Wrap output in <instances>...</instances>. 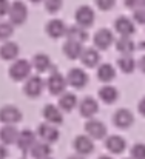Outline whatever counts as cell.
<instances>
[{"label": "cell", "mask_w": 145, "mask_h": 159, "mask_svg": "<svg viewBox=\"0 0 145 159\" xmlns=\"http://www.w3.org/2000/svg\"><path fill=\"white\" fill-rule=\"evenodd\" d=\"M51 73H49L48 79H47V88H48L49 94L51 96H60V94H63L65 93V90H66V82H65V76L52 65L51 66V70H49Z\"/></svg>", "instance_id": "obj_1"}, {"label": "cell", "mask_w": 145, "mask_h": 159, "mask_svg": "<svg viewBox=\"0 0 145 159\" xmlns=\"http://www.w3.org/2000/svg\"><path fill=\"white\" fill-rule=\"evenodd\" d=\"M31 71H33V66H31L29 60H26V59H17L9 66L8 74H9V77L14 82H22V80H26L31 76Z\"/></svg>", "instance_id": "obj_2"}, {"label": "cell", "mask_w": 145, "mask_h": 159, "mask_svg": "<svg viewBox=\"0 0 145 159\" xmlns=\"http://www.w3.org/2000/svg\"><path fill=\"white\" fill-rule=\"evenodd\" d=\"M8 17H9V23L12 26H20L26 22L28 19V8L22 0H16L12 3H9V9H8Z\"/></svg>", "instance_id": "obj_3"}, {"label": "cell", "mask_w": 145, "mask_h": 159, "mask_svg": "<svg viewBox=\"0 0 145 159\" xmlns=\"http://www.w3.org/2000/svg\"><path fill=\"white\" fill-rule=\"evenodd\" d=\"M114 43V34L108 28H100L93 34V48L97 51H105Z\"/></svg>", "instance_id": "obj_4"}, {"label": "cell", "mask_w": 145, "mask_h": 159, "mask_svg": "<svg viewBox=\"0 0 145 159\" xmlns=\"http://www.w3.org/2000/svg\"><path fill=\"white\" fill-rule=\"evenodd\" d=\"M74 19H76V25L80 26V28H90L94 20H96V14H94V9L88 5H80L76 12H74Z\"/></svg>", "instance_id": "obj_5"}, {"label": "cell", "mask_w": 145, "mask_h": 159, "mask_svg": "<svg viewBox=\"0 0 145 159\" xmlns=\"http://www.w3.org/2000/svg\"><path fill=\"white\" fill-rule=\"evenodd\" d=\"M45 88V80L39 74H31L23 84V93L28 98H39Z\"/></svg>", "instance_id": "obj_6"}, {"label": "cell", "mask_w": 145, "mask_h": 159, "mask_svg": "<svg viewBox=\"0 0 145 159\" xmlns=\"http://www.w3.org/2000/svg\"><path fill=\"white\" fill-rule=\"evenodd\" d=\"M65 82H66V85H70L73 88H79V90L85 88L88 84V73L82 68H71L66 73Z\"/></svg>", "instance_id": "obj_7"}, {"label": "cell", "mask_w": 145, "mask_h": 159, "mask_svg": "<svg viewBox=\"0 0 145 159\" xmlns=\"http://www.w3.org/2000/svg\"><path fill=\"white\" fill-rule=\"evenodd\" d=\"M36 136L42 141V142H45V144H54V142H57L59 141V138H60V131L57 130V127H54V125H49L47 122H43V124H40L39 127H37V131H36Z\"/></svg>", "instance_id": "obj_8"}, {"label": "cell", "mask_w": 145, "mask_h": 159, "mask_svg": "<svg viewBox=\"0 0 145 159\" xmlns=\"http://www.w3.org/2000/svg\"><path fill=\"white\" fill-rule=\"evenodd\" d=\"M22 117L23 116H22L20 108H17L16 105L8 104V105L0 107V122L3 125H14V124L20 122Z\"/></svg>", "instance_id": "obj_9"}, {"label": "cell", "mask_w": 145, "mask_h": 159, "mask_svg": "<svg viewBox=\"0 0 145 159\" xmlns=\"http://www.w3.org/2000/svg\"><path fill=\"white\" fill-rule=\"evenodd\" d=\"M84 127H85L87 136H88L91 141H93V139H103V138L106 136V133H108L105 124H103L102 120H97V119H88Z\"/></svg>", "instance_id": "obj_10"}, {"label": "cell", "mask_w": 145, "mask_h": 159, "mask_svg": "<svg viewBox=\"0 0 145 159\" xmlns=\"http://www.w3.org/2000/svg\"><path fill=\"white\" fill-rule=\"evenodd\" d=\"M133 122H134V116L128 108H119L113 114V124L117 128H122V130L130 128L133 125Z\"/></svg>", "instance_id": "obj_11"}, {"label": "cell", "mask_w": 145, "mask_h": 159, "mask_svg": "<svg viewBox=\"0 0 145 159\" xmlns=\"http://www.w3.org/2000/svg\"><path fill=\"white\" fill-rule=\"evenodd\" d=\"M73 147L76 150V155H79V156H87V155H91L94 152V142L87 134L76 136V139L73 142Z\"/></svg>", "instance_id": "obj_12"}, {"label": "cell", "mask_w": 145, "mask_h": 159, "mask_svg": "<svg viewBox=\"0 0 145 159\" xmlns=\"http://www.w3.org/2000/svg\"><path fill=\"white\" fill-rule=\"evenodd\" d=\"M114 30H116V33L120 37H131L134 34V31H136L133 20L125 17V16H120V17H117L114 20Z\"/></svg>", "instance_id": "obj_13"}, {"label": "cell", "mask_w": 145, "mask_h": 159, "mask_svg": "<svg viewBox=\"0 0 145 159\" xmlns=\"http://www.w3.org/2000/svg\"><path fill=\"white\" fill-rule=\"evenodd\" d=\"M79 113L82 117H87V119H93V116L99 111V104L94 98L91 96H85L79 104Z\"/></svg>", "instance_id": "obj_14"}, {"label": "cell", "mask_w": 145, "mask_h": 159, "mask_svg": "<svg viewBox=\"0 0 145 159\" xmlns=\"http://www.w3.org/2000/svg\"><path fill=\"white\" fill-rule=\"evenodd\" d=\"M36 141H37V136H36V133L33 131V130H22V131H19V134H17V141H16V144H17V147L22 150V152H29V148L36 144Z\"/></svg>", "instance_id": "obj_15"}, {"label": "cell", "mask_w": 145, "mask_h": 159, "mask_svg": "<svg viewBox=\"0 0 145 159\" xmlns=\"http://www.w3.org/2000/svg\"><path fill=\"white\" fill-rule=\"evenodd\" d=\"M42 116H43L45 122L49 125H59L63 122V113L57 108V105H52V104H47L43 107Z\"/></svg>", "instance_id": "obj_16"}, {"label": "cell", "mask_w": 145, "mask_h": 159, "mask_svg": "<svg viewBox=\"0 0 145 159\" xmlns=\"http://www.w3.org/2000/svg\"><path fill=\"white\" fill-rule=\"evenodd\" d=\"M45 33L48 34L51 39H60L66 33V25L60 19H51L48 23L45 25Z\"/></svg>", "instance_id": "obj_17"}, {"label": "cell", "mask_w": 145, "mask_h": 159, "mask_svg": "<svg viewBox=\"0 0 145 159\" xmlns=\"http://www.w3.org/2000/svg\"><path fill=\"white\" fill-rule=\"evenodd\" d=\"M105 147H106V150H108L110 153H113V155H120V153L125 152L127 142H125V139H124L122 136H119V134H111V136H108V138L105 139Z\"/></svg>", "instance_id": "obj_18"}, {"label": "cell", "mask_w": 145, "mask_h": 159, "mask_svg": "<svg viewBox=\"0 0 145 159\" xmlns=\"http://www.w3.org/2000/svg\"><path fill=\"white\" fill-rule=\"evenodd\" d=\"M29 63H31V66H33L39 74H43V73L49 71V70H51V66H52V62H51L49 56L48 54H45V53L34 54Z\"/></svg>", "instance_id": "obj_19"}, {"label": "cell", "mask_w": 145, "mask_h": 159, "mask_svg": "<svg viewBox=\"0 0 145 159\" xmlns=\"http://www.w3.org/2000/svg\"><path fill=\"white\" fill-rule=\"evenodd\" d=\"M80 62L84 66L87 68H96L97 65L100 63V53L97 51L96 48L93 47H88V48H84V51L80 54Z\"/></svg>", "instance_id": "obj_20"}, {"label": "cell", "mask_w": 145, "mask_h": 159, "mask_svg": "<svg viewBox=\"0 0 145 159\" xmlns=\"http://www.w3.org/2000/svg\"><path fill=\"white\" fill-rule=\"evenodd\" d=\"M79 104V99H77V96L74 94V93H68V91H65L63 94H60L59 96V101H57V108L63 113H70V111H73L76 107Z\"/></svg>", "instance_id": "obj_21"}, {"label": "cell", "mask_w": 145, "mask_h": 159, "mask_svg": "<svg viewBox=\"0 0 145 159\" xmlns=\"http://www.w3.org/2000/svg\"><path fill=\"white\" fill-rule=\"evenodd\" d=\"M66 39L68 40H73V42H77V43H85L88 39H90V34L85 28H80L77 25H71V26H66V33H65Z\"/></svg>", "instance_id": "obj_22"}, {"label": "cell", "mask_w": 145, "mask_h": 159, "mask_svg": "<svg viewBox=\"0 0 145 159\" xmlns=\"http://www.w3.org/2000/svg\"><path fill=\"white\" fill-rule=\"evenodd\" d=\"M17 134H19V131L14 125H3L0 128V142H2V145L6 147V145L16 144Z\"/></svg>", "instance_id": "obj_23"}, {"label": "cell", "mask_w": 145, "mask_h": 159, "mask_svg": "<svg viewBox=\"0 0 145 159\" xmlns=\"http://www.w3.org/2000/svg\"><path fill=\"white\" fill-rule=\"evenodd\" d=\"M117 98H119V91H117V88L113 87V85H103V87L99 90V99H100L103 104H106V105L114 104V102L117 101Z\"/></svg>", "instance_id": "obj_24"}, {"label": "cell", "mask_w": 145, "mask_h": 159, "mask_svg": "<svg viewBox=\"0 0 145 159\" xmlns=\"http://www.w3.org/2000/svg\"><path fill=\"white\" fill-rule=\"evenodd\" d=\"M97 79L103 84H110L116 79V70L111 63H102L97 66Z\"/></svg>", "instance_id": "obj_25"}, {"label": "cell", "mask_w": 145, "mask_h": 159, "mask_svg": "<svg viewBox=\"0 0 145 159\" xmlns=\"http://www.w3.org/2000/svg\"><path fill=\"white\" fill-rule=\"evenodd\" d=\"M62 51L65 54V57H68L70 60H76V59L80 57V54L84 51V45L73 42V40H66L62 47Z\"/></svg>", "instance_id": "obj_26"}, {"label": "cell", "mask_w": 145, "mask_h": 159, "mask_svg": "<svg viewBox=\"0 0 145 159\" xmlns=\"http://www.w3.org/2000/svg\"><path fill=\"white\" fill-rule=\"evenodd\" d=\"M52 153V148L49 144H45L42 141H36V144L29 148V155L34 159H43V158H49Z\"/></svg>", "instance_id": "obj_27"}, {"label": "cell", "mask_w": 145, "mask_h": 159, "mask_svg": "<svg viewBox=\"0 0 145 159\" xmlns=\"http://www.w3.org/2000/svg\"><path fill=\"white\" fill-rule=\"evenodd\" d=\"M19 51H20L19 45H17L16 42L8 40V42H5V43L0 47V57H2L3 60H14V59H17Z\"/></svg>", "instance_id": "obj_28"}, {"label": "cell", "mask_w": 145, "mask_h": 159, "mask_svg": "<svg viewBox=\"0 0 145 159\" xmlns=\"http://www.w3.org/2000/svg\"><path fill=\"white\" fill-rule=\"evenodd\" d=\"M136 45L130 37H119L116 40V50L122 56H131V53L134 51Z\"/></svg>", "instance_id": "obj_29"}, {"label": "cell", "mask_w": 145, "mask_h": 159, "mask_svg": "<svg viewBox=\"0 0 145 159\" xmlns=\"http://www.w3.org/2000/svg\"><path fill=\"white\" fill-rule=\"evenodd\" d=\"M117 66L122 73L125 74H131L136 70V60L131 56H120L117 59Z\"/></svg>", "instance_id": "obj_30"}, {"label": "cell", "mask_w": 145, "mask_h": 159, "mask_svg": "<svg viewBox=\"0 0 145 159\" xmlns=\"http://www.w3.org/2000/svg\"><path fill=\"white\" fill-rule=\"evenodd\" d=\"M14 34V26L9 22H0V40H8Z\"/></svg>", "instance_id": "obj_31"}, {"label": "cell", "mask_w": 145, "mask_h": 159, "mask_svg": "<svg viewBox=\"0 0 145 159\" xmlns=\"http://www.w3.org/2000/svg\"><path fill=\"white\" fill-rule=\"evenodd\" d=\"M63 5V0H43V6L45 9L51 12V14H56Z\"/></svg>", "instance_id": "obj_32"}, {"label": "cell", "mask_w": 145, "mask_h": 159, "mask_svg": "<svg viewBox=\"0 0 145 159\" xmlns=\"http://www.w3.org/2000/svg\"><path fill=\"white\" fill-rule=\"evenodd\" d=\"M131 158L130 159H145V145L142 142H138L131 147Z\"/></svg>", "instance_id": "obj_33"}, {"label": "cell", "mask_w": 145, "mask_h": 159, "mask_svg": "<svg viewBox=\"0 0 145 159\" xmlns=\"http://www.w3.org/2000/svg\"><path fill=\"white\" fill-rule=\"evenodd\" d=\"M94 3L100 11H110L114 8L116 0H94Z\"/></svg>", "instance_id": "obj_34"}, {"label": "cell", "mask_w": 145, "mask_h": 159, "mask_svg": "<svg viewBox=\"0 0 145 159\" xmlns=\"http://www.w3.org/2000/svg\"><path fill=\"white\" fill-rule=\"evenodd\" d=\"M144 2L145 0H125V6H127L128 9L136 11V9L144 8Z\"/></svg>", "instance_id": "obj_35"}, {"label": "cell", "mask_w": 145, "mask_h": 159, "mask_svg": "<svg viewBox=\"0 0 145 159\" xmlns=\"http://www.w3.org/2000/svg\"><path fill=\"white\" fill-rule=\"evenodd\" d=\"M133 19H134V22H138V23L144 25V23H145V9H144V8L133 11Z\"/></svg>", "instance_id": "obj_36"}, {"label": "cell", "mask_w": 145, "mask_h": 159, "mask_svg": "<svg viewBox=\"0 0 145 159\" xmlns=\"http://www.w3.org/2000/svg\"><path fill=\"white\" fill-rule=\"evenodd\" d=\"M8 9H9V2L8 0H0V17L2 16H6L8 14Z\"/></svg>", "instance_id": "obj_37"}, {"label": "cell", "mask_w": 145, "mask_h": 159, "mask_svg": "<svg viewBox=\"0 0 145 159\" xmlns=\"http://www.w3.org/2000/svg\"><path fill=\"white\" fill-rule=\"evenodd\" d=\"M6 158H8V150H6L5 145L0 144V159H6Z\"/></svg>", "instance_id": "obj_38"}, {"label": "cell", "mask_w": 145, "mask_h": 159, "mask_svg": "<svg viewBox=\"0 0 145 159\" xmlns=\"http://www.w3.org/2000/svg\"><path fill=\"white\" fill-rule=\"evenodd\" d=\"M144 63H145V57H144V56H141V59L138 60V65H136V66H139V70H141L142 73H144V71H145V66H144Z\"/></svg>", "instance_id": "obj_39"}, {"label": "cell", "mask_w": 145, "mask_h": 159, "mask_svg": "<svg viewBox=\"0 0 145 159\" xmlns=\"http://www.w3.org/2000/svg\"><path fill=\"white\" fill-rule=\"evenodd\" d=\"M144 102H145V99H141L139 101V105H138V110H139V113L144 116L145 114V108H144Z\"/></svg>", "instance_id": "obj_40"}, {"label": "cell", "mask_w": 145, "mask_h": 159, "mask_svg": "<svg viewBox=\"0 0 145 159\" xmlns=\"http://www.w3.org/2000/svg\"><path fill=\"white\" fill-rule=\"evenodd\" d=\"M66 159H85L84 156H79V155H71V156H68Z\"/></svg>", "instance_id": "obj_41"}, {"label": "cell", "mask_w": 145, "mask_h": 159, "mask_svg": "<svg viewBox=\"0 0 145 159\" xmlns=\"http://www.w3.org/2000/svg\"><path fill=\"white\" fill-rule=\"evenodd\" d=\"M97 159H113L111 156H106V155H102V156H99Z\"/></svg>", "instance_id": "obj_42"}, {"label": "cell", "mask_w": 145, "mask_h": 159, "mask_svg": "<svg viewBox=\"0 0 145 159\" xmlns=\"http://www.w3.org/2000/svg\"><path fill=\"white\" fill-rule=\"evenodd\" d=\"M29 2H33V3H40V2H43V0H29Z\"/></svg>", "instance_id": "obj_43"}, {"label": "cell", "mask_w": 145, "mask_h": 159, "mask_svg": "<svg viewBox=\"0 0 145 159\" xmlns=\"http://www.w3.org/2000/svg\"><path fill=\"white\" fill-rule=\"evenodd\" d=\"M43 159H52V158H51V156H49V158H43Z\"/></svg>", "instance_id": "obj_44"}, {"label": "cell", "mask_w": 145, "mask_h": 159, "mask_svg": "<svg viewBox=\"0 0 145 159\" xmlns=\"http://www.w3.org/2000/svg\"><path fill=\"white\" fill-rule=\"evenodd\" d=\"M125 159H130V158H125Z\"/></svg>", "instance_id": "obj_45"}]
</instances>
